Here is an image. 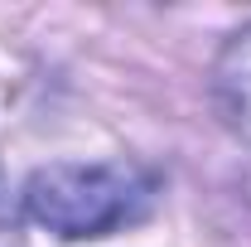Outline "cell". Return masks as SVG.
Returning a JSON list of instances; mask_svg holds the SVG:
<instances>
[{
    "label": "cell",
    "instance_id": "obj_1",
    "mask_svg": "<svg viewBox=\"0 0 251 247\" xmlns=\"http://www.w3.org/2000/svg\"><path fill=\"white\" fill-rule=\"evenodd\" d=\"M155 204V175L126 160L106 165H44L25 185V209L58 238H106L126 223L150 214Z\"/></svg>",
    "mask_w": 251,
    "mask_h": 247
},
{
    "label": "cell",
    "instance_id": "obj_2",
    "mask_svg": "<svg viewBox=\"0 0 251 247\" xmlns=\"http://www.w3.org/2000/svg\"><path fill=\"white\" fill-rule=\"evenodd\" d=\"M0 247H25V233H20V223H15V209H10L5 189H0Z\"/></svg>",
    "mask_w": 251,
    "mask_h": 247
}]
</instances>
